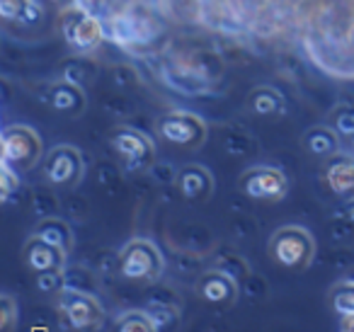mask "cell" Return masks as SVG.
I'll return each mask as SVG.
<instances>
[{
    "mask_svg": "<svg viewBox=\"0 0 354 332\" xmlns=\"http://www.w3.org/2000/svg\"><path fill=\"white\" fill-rule=\"evenodd\" d=\"M199 293L209 303H228L236 298V282L226 272L207 274L202 279V284H199Z\"/></svg>",
    "mask_w": 354,
    "mask_h": 332,
    "instance_id": "obj_13",
    "label": "cell"
},
{
    "mask_svg": "<svg viewBox=\"0 0 354 332\" xmlns=\"http://www.w3.org/2000/svg\"><path fill=\"white\" fill-rule=\"evenodd\" d=\"M330 124H333L335 133L339 138L354 136V104H339L333 114H330Z\"/></svg>",
    "mask_w": 354,
    "mask_h": 332,
    "instance_id": "obj_22",
    "label": "cell"
},
{
    "mask_svg": "<svg viewBox=\"0 0 354 332\" xmlns=\"http://www.w3.org/2000/svg\"><path fill=\"white\" fill-rule=\"evenodd\" d=\"M35 238L44 240L49 245H56L64 252H71V248H73V233H71V228L61 219H44L35 228Z\"/></svg>",
    "mask_w": 354,
    "mask_h": 332,
    "instance_id": "obj_15",
    "label": "cell"
},
{
    "mask_svg": "<svg viewBox=\"0 0 354 332\" xmlns=\"http://www.w3.org/2000/svg\"><path fill=\"white\" fill-rule=\"evenodd\" d=\"M61 32H64L66 44L80 54L97 49L100 42L104 39V25L83 6H71L61 15Z\"/></svg>",
    "mask_w": 354,
    "mask_h": 332,
    "instance_id": "obj_3",
    "label": "cell"
},
{
    "mask_svg": "<svg viewBox=\"0 0 354 332\" xmlns=\"http://www.w3.org/2000/svg\"><path fill=\"white\" fill-rule=\"evenodd\" d=\"M339 327H342V330H354V315H344Z\"/></svg>",
    "mask_w": 354,
    "mask_h": 332,
    "instance_id": "obj_28",
    "label": "cell"
},
{
    "mask_svg": "<svg viewBox=\"0 0 354 332\" xmlns=\"http://www.w3.org/2000/svg\"><path fill=\"white\" fill-rule=\"evenodd\" d=\"M17 190V175L6 160H0V201H8Z\"/></svg>",
    "mask_w": 354,
    "mask_h": 332,
    "instance_id": "obj_24",
    "label": "cell"
},
{
    "mask_svg": "<svg viewBox=\"0 0 354 332\" xmlns=\"http://www.w3.org/2000/svg\"><path fill=\"white\" fill-rule=\"evenodd\" d=\"M61 272H44L37 277V286L41 288V291H54L56 286L61 284Z\"/></svg>",
    "mask_w": 354,
    "mask_h": 332,
    "instance_id": "obj_26",
    "label": "cell"
},
{
    "mask_svg": "<svg viewBox=\"0 0 354 332\" xmlns=\"http://www.w3.org/2000/svg\"><path fill=\"white\" fill-rule=\"evenodd\" d=\"M83 93L75 88L73 83H61L54 88L51 93V107L59 109V112H66V114H73V112H80L83 109Z\"/></svg>",
    "mask_w": 354,
    "mask_h": 332,
    "instance_id": "obj_17",
    "label": "cell"
},
{
    "mask_svg": "<svg viewBox=\"0 0 354 332\" xmlns=\"http://www.w3.org/2000/svg\"><path fill=\"white\" fill-rule=\"evenodd\" d=\"M162 32L160 22L146 10V8L136 6L129 8V10L119 12L109 20L107 30H104V37L114 42L117 46L127 51H138L151 46L153 42L158 39V35Z\"/></svg>",
    "mask_w": 354,
    "mask_h": 332,
    "instance_id": "obj_1",
    "label": "cell"
},
{
    "mask_svg": "<svg viewBox=\"0 0 354 332\" xmlns=\"http://www.w3.org/2000/svg\"><path fill=\"white\" fill-rule=\"evenodd\" d=\"M15 327H17V303L8 293H0V332L15 330Z\"/></svg>",
    "mask_w": 354,
    "mask_h": 332,
    "instance_id": "obj_23",
    "label": "cell"
},
{
    "mask_svg": "<svg viewBox=\"0 0 354 332\" xmlns=\"http://www.w3.org/2000/svg\"><path fill=\"white\" fill-rule=\"evenodd\" d=\"M119 272L129 282H153L162 272V255L151 240H131L119 255Z\"/></svg>",
    "mask_w": 354,
    "mask_h": 332,
    "instance_id": "obj_4",
    "label": "cell"
},
{
    "mask_svg": "<svg viewBox=\"0 0 354 332\" xmlns=\"http://www.w3.org/2000/svg\"><path fill=\"white\" fill-rule=\"evenodd\" d=\"M66 257L68 252H64L61 248L56 245H49L44 240L35 238L25 245V262L32 272L37 274H44V272H64V264H66Z\"/></svg>",
    "mask_w": 354,
    "mask_h": 332,
    "instance_id": "obj_12",
    "label": "cell"
},
{
    "mask_svg": "<svg viewBox=\"0 0 354 332\" xmlns=\"http://www.w3.org/2000/svg\"><path fill=\"white\" fill-rule=\"evenodd\" d=\"M241 187L250 199L260 201H281L289 192V180L281 170L277 167H250V170L243 172Z\"/></svg>",
    "mask_w": 354,
    "mask_h": 332,
    "instance_id": "obj_7",
    "label": "cell"
},
{
    "mask_svg": "<svg viewBox=\"0 0 354 332\" xmlns=\"http://www.w3.org/2000/svg\"><path fill=\"white\" fill-rule=\"evenodd\" d=\"M83 156L71 146L54 148L44 160V177L56 187L75 185L83 177Z\"/></svg>",
    "mask_w": 354,
    "mask_h": 332,
    "instance_id": "obj_10",
    "label": "cell"
},
{
    "mask_svg": "<svg viewBox=\"0 0 354 332\" xmlns=\"http://www.w3.org/2000/svg\"><path fill=\"white\" fill-rule=\"evenodd\" d=\"M158 131L165 141L183 148H197L207 138V127L197 114L189 112H172L165 114L158 124Z\"/></svg>",
    "mask_w": 354,
    "mask_h": 332,
    "instance_id": "obj_8",
    "label": "cell"
},
{
    "mask_svg": "<svg viewBox=\"0 0 354 332\" xmlns=\"http://www.w3.org/2000/svg\"><path fill=\"white\" fill-rule=\"evenodd\" d=\"M325 185L337 199H354V156L333 153L325 165Z\"/></svg>",
    "mask_w": 354,
    "mask_h": 332,
    "instance_id": "obj_11",
    "label": "cell"
},
{
    "mask_svg": "<svg viewBox=\"0 0 354 332\" xmlns=\"http://www.w3.org/2000/svg\"><path fill=\"white\" fill-rule=\"evenodd\" d=\"M0 160H3V133H0Z\"/></svg>",
    "mask_w": 354,
    "mask_h": 332,
    "instance_id": "obj_30",
    "label": "cell"
},
{
    "mask_svg": "<svg viewBox=\"0 0 354 332\" xmlns=\"http://www.w3.org/2000/svg\"><path fill=\"white\" fill-rule=\"evenodd\" d=\"M330 235H333V240L354 238V223H349L347 219H335L333 223H330Z\"/></svg>",
    "mask_w": 354,
    "mask_h": 332,
    "instance_id": "obj_25",
    "label": "cell"
},
{
    "mask_svg": "<svg viewBox=\"0 0 354 332\" xmlns=\"http://www.w3.org/2000/svg\"><path fill=\"white\" fill-rule=\"evenodd\" d=\"M330 306L339 317L354 315V282L342 279L339 284H335L330 288Z\"/></svg>",
    "mask_w": 354,
    "mask_h": 332,
    "instance_id": "obj_18",
    "label": "cell"
},
{
    "mask_svg": "<svg viewBox=\"0 0 354 332\" xmlns=\"http://www.w3.org/2000/svg\"><path fill=\"white\" fill-rule=\"evenodd\" d=\"M335 219H347L349 223H354V199H347L344 209L339 211V214H335Z\"/></svg>",
    "mask_w": 354,
    "mask_h": 332,
    "instance_id": "obj_27",
    "label": "cell"
},
{
    "mask_svg": "<svg viewBox=\"0 0 354 332\" xmlns=\"http://www.w3.org/2000/svg\"><path fill=\"white\" fill-rule=\"evenodd\" d=\"M114 327L122 332H151L158 327V322H156V317L146 311H129L119 317Z\"/></svg>",
    "mask_w": 354,
    "mask_h": 332,
    "instance_id": "obj_20",
    "label": "cell"
},
{
    "mask_svg": "<svg viewBox=\"0 0 354 332\" xmlns=\"http://www.w3.org/2000/svg\"><path fill=\"white\" fill-rule=\"evenodd\" d=\"M41 158V138L35 129L17 124L3 131V160L12 170H30Z\"/></svg>",
    "mask_w": 354,
    "mask_h": 332,
    "instance_id": "obj_5",
    "label": "cell"
},
{
    "mask_svg": "<svg viewBox=\"0 0 354 332\" xmlns=\"http://www.w3.org/2000/svg\"><path fill=\"white\" fill-rule=\"evenodd\" d=\"M59 311L64 313L66 322L75 330H95L104 317L97 298L78 288H64L59 293Z\"/></svg>",
    "mask_w": 354,
    "mask_h": 332,
    "instance_id": "obj_6",
    "label": "cell"
},
{
    "mask_svg": "<svg viewBox=\"0 0 354 332\" xmlns=\"http://www.w3.org/2000/svg\"><path fill=\"white\" fill-rule=\"evenodd\" d=\"M177 185H180V192L187 199H202V196H207L212 192V175L199 165L185 167L177 175Z\"/></svg>",
    "mask_w": 354,
    "mask_h": 332,
    "instance_id": "obj_14",
    "label": "cell"
},
{
    "mask_svg": "<svg viewBox=\"0 0 354 332\" xmlns=\"http://www.w3.org/2000/svg\"><path fill=\"white\" fill-rule=\"evenodd\" d=\"M284 100L277 90L272 88H257L255 93L250 95V107L255 109L257 114H274L281 109Z\"/></svg>",
    "mask_w": 354,
    "mask_h": 332,
    "instance_id": "obj_21",
    "label": "cell"
},
{
    "mask_svg": "<svg viewBox=\"0 0 354 332\" xmlns=\"http://www.w3.org/2000/svg\"><path fill=\"white\" fill-rule=\"evenodd\" d=\"M347 141H349V151H352V156H354V136H349Z\"/></svg>",
    "mask_w": 354,
    "mask_h": 332,
    "instance_id": "obj_29",
    "label": "cell"
},
{
    "mask_svg": "<svg viewBox=\"0 0 354 332\" xmlns=\"http://www.w3.org/2000/svg\"><path fill=\"white\" fill-rule=\"evenodd\" d=\"M35 17L32 0H0V20L6 22H30Z\"/></svg>",
    "mask_w": 354,
    "mask_h": 332,
    "instance_id": "obj_19",
    "label": "cell"
},
{
    "mask_svg": "<svg viewBox=\"0 0 354 332\" xmlns=\"http://www.w3.org/2000/svg\"><path fill=\"white\" fill-rule=\"evenodd\" d=\"M112 146L124 158L127 170H143V167H148L153 163V153H156L153 143L141 131L127 127H119L112 133Z\"/></svg>",
    "mask_w": 354,
    "mask_h": 332,
    "instance_id": "obj_9",
    "label": "cell"
},
{
    "mask_svg": "<svg viewBox=\"0 0 354 332\" xmlns=\"http://www.w3.org/2000/svg\"><path fill=\"white\" fill-rule=\"evenodd\" d=\"M270 252L277 264L286 269H304L313 259L315 243L301 225H284L270 240Z\"/></svg>",
    "mask_w": 354,
    "mask_h": 332,
    "instance_id": "obj_2",
    "label": "cell"
},
{
    "mask_svg": "<svg viewBox=\"0 0 354 332\" xmlns=\"http://www.w3.org/2000/svg\"><path fill=\"white\" fill-rule=\"evenodd\" d=\"M304 143H306V148H308V153H313L315 158H330L333 153H337V146H339L335 129H328V127L310 129L304 136Z\"/></svg>",
    "mask_w": 354,
    "mask_h": 332,
    "instance_id": "obj_16",
    "label": "cell"
}]
</instances>
